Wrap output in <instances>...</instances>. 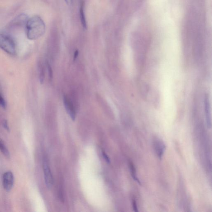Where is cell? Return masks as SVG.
<instances>
[{
    "label": "cell",
    "instance_id": "4",
    "mask_svg": "<svg viewBox=\"0 0 212 212\" xmlns=\"http://www.w3.org/2000/svg\"><path fill=\"white\" fill-rule=\"evenodd\" d=\"M204 110L205 115L207 127L210 129L211 127V106L209 97L207 94H205L204 98Z\"/></svg>",
    "mask_w": 212,
    "mask_h": 212
},
{
    "label": "cell",
    "instance_id": "11",
    "mask_svg": "<svg viewBox=\"0 0 212 212\" xmlns=\"http://www.w3.org/2000/svg\"><path fill=\"white\" fill-rule=\"evenodd\" d=\"M44 73L43 67L42 66H41L40 69V80L41 84L43 83L44 80Z\"/></svg>",
    "mask_w": 212,
    "mask_h": 212
},
{
    "label": "cell",
    "instance_id": "7",
    "mask_svg": "<svg viewBox=\"0 0 212 212\" xmlns=\"http://www.w3.org/2000/svg\"><path fill=\"white\" fill-rule=\"evenodd\" d=\"M156 149L157 152V156L160 159H162L166 149L165 144L162 141H157L156 142Z\"/></svg>",
    "mask_w": 212,
    "mask_h": 212
},
{
    "label": "cell",
    "instance_id": "2",
    "mask_svg": "<svg viewBox=\"0 0 212 212\" xmlns=\"http://www.w3.org/2000/svg\"><path fill=\"white\" fill-rule=\"evenodd\" d=\"M0 48L10 55H13L16 53V46L13 40L5 33H0Z\"/></svg>",
    "mask_w": 212,
    "mask_h": 212
},
{
    "label": "cell",
    "instance_id": "14",
    "mask_svg": "<svg viewBox=\"0 0 212 212\" xmlns=\"http://www.w3.org/2000/svg\"><path fill=\"white\" fill-rule=\"evenodd\" d=\"M3 127L7 131H9L10 129H9V125H8V121L7 120H4L3 121Z\"/></svg>",
    "mask_w": 212,
    "mask_h": 212
},
{
    "label": "cell",
    "instance_id": "15",
    "mask_svg": "<svg viewBox=\"0 0 212 212\" xmlns=\"http://www.w3.org/2000/svg\"><path fill=\"white\" fill-rule=\"evenodd\" d=\"M132 205L133 206L134 211L135 212H138V208H137V202H136L135 199H133L132 201Z\"/></svg>",
    "mask_w": 212,
    "mask_h": 212
},
{
    "label": "cell",
    "instance_id": "10",
    "mask_svg": "<svg viewBox=\"0 0 212 212\" xmlns=\"http://www.w3.org/2000/svg\"><path fill=\"white\" fill-rule=\"evenodd\" d=\"M130 169H131V175H132L133 178L135 181H137L139 184L141 185V182L140 181L139 179L137 177V175H136V169H135V167L132 163H130Z\"/></svg>",
    "mask_w": 212,
    "mask_h": 212
},
{
    "label": "cell",
    "instance_id": "16",
    "mask_svg": "<svg viewBox=\"0 0 212 212\" xmlns=\"http://www.w3.org/2000/svg\"><path fill=\"white\" fill-rule=\"evenodd\" d=\"M102 155L103 156L104 159H105L106 162H107V163H110V159L109 158L107 154L105 153V151H102Z\"/></svg>",
    "mask_w": 212,
    "mask_h": 212
},
{
    "label": "cell",
    "instance_id": "18",
    "mask_svg": "<svg viewBox=\"0 0 212 212\" xmlns=\"http://www.w3.org/2000/svg\"><path fill=\"white\" fill-rule=\"evenodd\" d=\"M65 1H66V3L68 4V3H69L71 2L72 0H65Z\"/></svg>",
    "mask_w": 212,
    "mask_h": 212
},
{
    "label": "cell",
    "instance_id": "9",
    "mask_svg": "<svg viewBox=\"0 0 212 212\" xmlns=\"http://www.w3.org/2000/svg\"><path fill=\"white\" fill-rule=\"evenodd\" d=\"M0 150L7 158H8L10 157V152L8 151V149L5 144L4 142L2 140H0Z\"/></svg>",
    "mask_w": 212,
    "mask_h": 212
},
{
    "label": "cell",
    "instance_id": "1",
    "mask_svg": "<svg viewBox=\"0 0 212 212\" xmlns=\"http://www.w3.org/2000/svg\"><path fill=\"white\" fill-rule=\"evenodd\" d=\"M27 37L29 40H35L42 36L46 30L44 22L38 16L28 19L25 25Z\"/></svg>",
    "mask_w": 212,
    "mask_h": 212
},
{
    "label": "cell",
    "instance_id": "12",
    "mask_svg": "<svg viewBox=\"0 0 212 212\" xmlns=\"http://www.w3.org/2000/svg\"><path fill=\"white\" fill-rule=\"evenodd\" d=\"M0 106L4 109L6 107V104L5 100L1 94H0Z\"/></svg>",
    "mask_w": 212,
    "mask_h": 212
},
{
    "label": "cell",
    "instance_id": "8",
    "mask_svg": "<svg viewBox=\"0 0 212 212\" xmlns=\"http://www.w3.org/2000/svg\"><path fill=\"white\" fill-rule=\"evenodd\" d=\"M80 21L82 26L84 29H86L87 28V22H86V16L84 11L83 6V5L80 7Z\"/></svg>",
    "mask_w": 212,
    "mask_h": 212
},
{
    "label": "cell",
    "instance_id": "6",
    "mask_svg": "<svg viewBox=\"0 0 212 212\" xmlns=\"http://www.w3.org/2000/svg\"><path fill=\"white\" fill-rule=\"evenodd\" d=\"M64 102L65 109L67 114L70 116L72 120H75L76 112L73 103L66 96H64Z\"/></svg>",
    "mask_w": 212,
    "mask_h": 212
},
{
    "label": "cell",
    "instance_id": "5",
    "mask_svg": "<svg viewBox=\"0 0 212 212\" xmlns=\"http://www.w3.org/2000/svg\"><path fill=\"white\" fill-rule=\"evenodd\" d=\"M14 183V176L11 172L5 173L3 177V185L5 190L10 191L12 189Z\"/></svg>",
    "mask_w": 212,
    "mask_h": 212
},
{
    "label": "cell",
    "instance_id": "17",
    "mask_svg": "<svg viewBox=\"0 0 212 212\" xmlns=\"http://www.w3.org/2000/svg\"><path fill=\"white\" fill-rule=\"evenodd\" d=\"M79 51H78V50L76 51L74 53V61H75L76 60V59H77V57L78 56H79Z\"/></svg>",
    "mask_w": 212,
    "mask_h": 212
},
{
    "label": "cell",
    "instance_id": "3",
    "mask_svg": "<svg viewBox=\"0 0 212 212\" xmlns=\"http://www.w3.org/2000/svg\"><path fill=\"white\" fill-rule=\"evenodd\" d=\"M43 168L45 182L48 188H51L53 184V177L48 162L46 159L43 161Z\"/></svg>",
    "mask_w": 212,
    "mask_h": 212
},
{
    "label": "cell",
    "instance_id": "13",
    "mask_svg": "<svg viewBox=\"0 0 212 212\" xmlns=\"http://www.w3.org/2000/svg\"><path fill=\"white\" fill-rule=\"evenodd\" d=\"M47 67H48V74H49L50 79H52V78L53 75L52 71V67H51L50 65L48 63L47 64Z\"/></svg>",
    "mask_w": 212,
    "mask_h": 212
}]
</instances>
